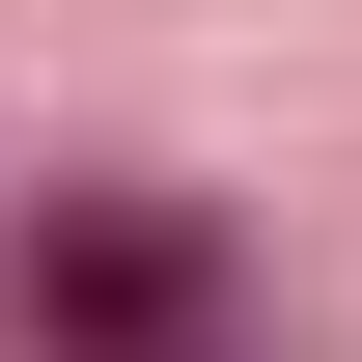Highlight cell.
<instances>
[{"instance_id": "cell-1", "label": "cell", "mask_w": 362, "mask_h": 362, "mask_svg": "<svg viewBox=\"0 0 362 362\" xmlns=\"http://www.w3.org/2000/svg\"><path fill=\"white\" fill-rule=\"evenodd\" d=\"M28 362H251V251L195 223V195L84 168V195L28 223Z\"/></svg>"}]
</instances>
